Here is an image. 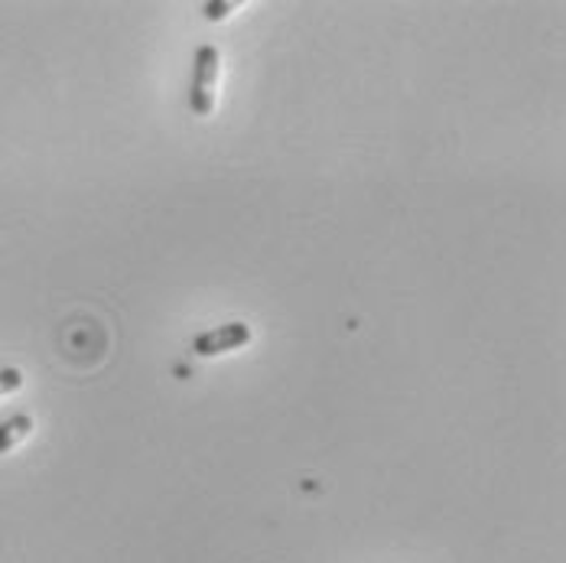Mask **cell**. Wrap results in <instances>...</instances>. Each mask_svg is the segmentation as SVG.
<instances>
[{
    "instance_id": "6da1fadb",
    "label": "cell",
    "mask_w": 566,
    "mask_h": 563,
    "mask_svg": "<svg viewBox=\"0 0 566 563\" xmlns=\"http://www.w3.org/2000/svg\"><path fill=\"white\" fill-rule=\"evenodd\" d=\"M218 75V49L215 46H198L195 52V72L189 85V105L198 118L212 111V82Z\"/></svg>"
},
{
    "instance_id": "3957f363",
    "label": "cell",
    "mask_w": 566,
    "mask_h": 563,
    "mask_svg": "<svg viewBox=\"0 0 566 563\" xmlns=\"http://www.w3.org/2000/svg\"><path fill=\"white\" fill-rule=\"evenodd\" d=\"M29 430H33V420H29L26 414H16V417L3 420V423H0V453L13 450L20 440H26Z\"/></svg>"
},
{
    "instance_id": "7a4b0ae2",
    "label": "cell",
    "mask_w": 566,
    "mask_h": 563,
    "mask_svg": "<svg viewBox=\"0 0 566 563\" xmlns=\"http://www.w3.org/2000/svg\"><path fill=\"white\" fill-rule=\"evenodd\" d=\"M251 343V330L244 323H228V326H218V330H208L202 336L192 339V352L195 356H221V352H231V349H241Z\"/></svg>"
},
{
    "instance_id": "277c9868",
    "label": "cell",
    "mask_w": 566,
    "mask_h": 563,
    "mask_svg": "<svg viewBox=\"0 0 566 563\" xmlns=\"http://www.w3.org/2000/svg\"><path fill=\"white\" fill-rule=\"evenodd\" d=\"M20 384H23V375L16 369H0V397L10 394V391H16Z\"/></svg>"
},
{
    "instance_id": "5b68a950",
    "label": "cell",
    "mask_w": 566,
    "mask_h": 563,
    "mask_svg": "<svg viewBox=\"0 0 566 563\" xmlns=\"http://www.w3.org/2000/svg\"><path fill=\"white\" fill-rule=\"evenodd\" d=\"M228 10H231V3H218V0H212V3H205V16L208 20H221V16H228Z\"/></svg>"
}]
</instances>
